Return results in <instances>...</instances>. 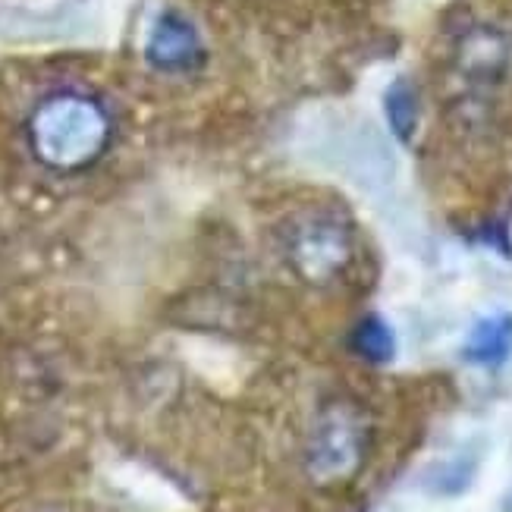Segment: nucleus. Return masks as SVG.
I'll use <instances>...</instances> for the list:
<instances>
[{
    "mask_svg": "<svg viewBox=\"0 0 512 512\" xmlns=\"http://www.w3.org/2000/svg\"><path fill=\"white\" fill-rule=\"evenodd\" d=\"M107 107L79 88H60L44 95L29 117V145L35 158L51 170H82L92 167L110 145Z\"/></svg>",
    "mask_w": 512,
    "mask_h": 512,
    "instance_id": "f257e3e1",
    "label": "nucleus"
},
{
    "mask_svg": "<svg viewBox=\"0 0 512 512\" xmlns=\"http://www.w3.org/2000/svg\"><path fill=\"white\" fill-rule=\"evenodd\" d=\"M355 456H359V437L346 418L333 415L318 428L315 447H311V469L318 475H343L352 469Z\"/></svg>",
    "mask_w": 512,
    "mask_h": 512,
    "instance_id": "20e7f679",
    "label": "nucleus"
},
{
    "mask_svg": "<svg viewBox=\"0 0 512 512\" xmlns=\"http://www.w3.org/2000/svg\"><path fill=\"white\" fill-rule=\"evenodd\" d=\"M387 117H390V126L399 139H409L412 129L418 123V104H415V92L409 88V82H393L390 92H387Z\"/></svg>",
    "mask_w": 512,
    "mask_h": 512,
    "instance_id": "0eeeda50",
    "label": "nucleus"
},
{
    "mask_svg": "<svg viewBox=\"0 0 512 512\" xmlns=\"http://www.w3.org/2000/svg\"><path fill=\"white\" fill-rule=\"evenodd\" d=\"M346 236L337 224L330 220H315V224H305L296 239H293V258L299 264V271L311 277H327L330 271L346 261Z\"/></svg>",
    "mask_w": 512,
    "mask_h": 512,
    "instance_id": "7ed1b4c3",
    "label": "nucleus"
},
{
    "mask_svg": "<svg viewBox=\"0 0 512 512\" xmlns=\"http://www.w3.org/2000/svg\"><path fill=\"white\" fill-rule=\"evenodd\" d=\"M352 346L368 362H390L393 352H396V337H393V330H390V324L384 318L371 315V318H365L359 327H355Z\"/></svg>",
    "mask_w": 512,
    "mask_h": 512,
    "instance_id": "423d86ee",
    "label": "nucleus"
},
{
    "mask_svg": "<svg viewBox=\"0 0 512 512\" xmlns=\"http://www.w3.org/2000/svg\"><path fill=\"white\" fill-rule=\"evenodd\" d=\"M148 60L167 73H186L205 60L202 38L183 13H161L148 35Z\"/></svg>",
    "mask_w": 512,
    "mask_h": 512,
    "instance_id": "f03ea898",
    "label": "nucleus"
},
{
    "mask_svg": "<svg viewBox=\"0 0 512 512\" xmlns=\"http://www.w3.org/2000/svg\"><path fill=\"white\" fill-rule=\"evenodd\" d=\"M512 355V311H494L475 321V327L465 337V359L497 368Z\"/></svg>",
    "mask_w": 512,
    "mask_h": 512,
    "instance_id": "39448f33",
    "label": "nucleus"
}]
</instances>
